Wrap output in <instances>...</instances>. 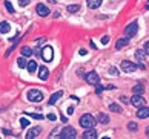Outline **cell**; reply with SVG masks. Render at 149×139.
Wrapping results in <instances>:
<instances>
[{
	"mask_svg": "<svg viewBox=\"0 0 149 139\" xmlns=\"http://www.w3.org/2000/svg\"><path fill=\"white\" fill-rule=\"evenodd\" d=\"M95 124H97V119L94 118L92 115H89V113H85V115L80 118V125L85 127V129H92Z\"/></svg>",
	"mask_w": 149,
	"mask_h": 139,
	"instance_id": "obj_1",
	"label": "cell"
},
{
	"mask_svg": "<svg viewBox=\"0 0 149 139\" xmlns=\"http://www.w3.org/2000/svg\"><path fill=\"white\" fill-rule=\"evenodd\" d=\"M28 99L32 103H40L43 98H45V95L42 93V90H37V89H31V90L28 92Z\"/></svg>",
	"mask_w": 149,
	"mask_h": 139,
	"instance_id": "obj_2",
	"label": "cell"
},
{
	"mask_svg": "<svg viewBox=\"0 0 149 139\" xmlns=\"http://www.w3.org/2000/svg\"><path fill=\"white\" fill-rule=\"evenodd\" d=\"M121 70L126 72V74H131V72H135L137 69L140 67V66H137L135 63H132V61H128V60H125V61H121Z\"/></svg>",
	"mask_w": 149,
	"mask_h": 139,
	"instance_id": "obj_3",
	"label": "cell"
},
{
	"mask_svg": "<svg viewBox=\"0 0 149 139\" xmlns=\"http://www.w3.org/2000/svg\"><path fill=\"white\" fill-rule=\"evenodd\" d=\"M131 104L134 105V107L140 109V107H145V105H146V99L143 98L141 95H139V93H135V95L131 98Z\"/></svg>",
	"mask_w": 149,
	"mask_h": 139,
	"instance_id": "obj_4",
	"label": "cell"
},
{
	"mask_svg": "<svg viewBox=\"0 0 149 139\" xmlns=\"http://www.w3.org/2000/svg\"><path fill=\"white\" fill-rule=\"evenodd\" d=\"M75 136H77V131L74 127H66V129L60 131V138H63V139H72Z\"/></svg>",
	"mask_w": 149,
	"mask_h": 139,
	"instance_id": "obj_5",
	"label": "cell"
},
{
	"mask_svg": "<svg viewBox=\"0 0 149 139\" xmlns=\"http://www.w3.org/2000/svg\"><path fill=\"white\" fill-rule=\"evenodd\" d=\"M137 29H139V25H137V21H132L131 25L126 26V29H125V35L131 38V37H134L137 34Z\"/></svg>",
	"mask_w": 149,
	"mask_h": 139,
	"instance_id": "obj_6",
	"label": "cell"
},
{
	"mask_svg": "<svg viewBox=\"0 0 149 139\" xmlns=\"http://www.w3.org/2000/svg\"><path fill=\"white\" fill-rule=\"evenodd\" d=\"M85 80H86V83H89V84H92V86H97L98 81H100L97 72H94V70L92 72H88V74L85 75Z\"/></svg>",
	"mask_w": 149,
	"mask_h": 139,
	"instance_id": "obj_7",
	"label": "cell"
},
{
	"mask_svg": "<svg viewBox=\"0 0 149 139\" xmlns=\"http://www.w3.org/2000/svg\"><path fill=\"white\" fill-rule=\"evenodd\" d=\"M42 57L45 61H51L52 57H54V51H52V47L51 46H45L42 49Z\"/></svg>",
	"mask_w": 149,
	"mask_h": 139,
	"instance_id": "obj_8",
	"label": "cell"
},
{
	"mask_svg": "<svg viewBox=\"0 0 149 139\" xmlns=\"http://www.w3.org/2000/svg\"><path fill=\"white\" fill-rule=\"evenodd\" d=\"M36 9H37V14L42 15V17H46V15H49V9H48L46 5H43V3H38Z\"/></svg>",
	"mask_w": 149,
	"mask_h": 139,
	"instance_id": "obj_9",
	"label": "cell"
},
{
	"mask_svg": "<svg viewBox=\"0 0 149 139\" xmlns=\"http://www.w3.org/2000/svg\"><path fill=\"white\" fill-rule=\"evenodd\" d=\"M149 116V107H140L139 110H137V118H140V119H145Z\"/></svg>",
	"mask_w": 149,
	"mask_h": 139,
	"instance_id": "obj_10",
	"label": "cell"
},
{
	"mask_svg": "<svg viewBox=\"0 0 149 139\" xmlns=\"http://www.w3.org/2000/svg\"><path fill=\"white\" fill-rule=\"evenodd\" d=\"M49 76V72H48V67H45V66H42V67H38V78H40L42 81L48 80Z\"/></svg>",
	"mask_w": 149,
	"mask_h": 139,
	"instance_id": "obj_11",
	"label": "cell"
},
{
	"mask_svg": "<svg viewBox=\"0 0 149 139\" xmlns=\"http://www.w3.org/2000/svg\"><path fill=\"white\" fill-rule=\"evenodd\" d=\"M62 95H63V92L62 90H58V92H56L54 95L49 98V101H48V105H54L57 101H58V98H62Z\"/></svg>",
	"mask_w": 149,
	"mask_h": 139,
	"instance_id": "obj_12",
	"label": "cell"
},
{
	"mask_svg": "<svg viewBox=\"0 0 149 139\" xmlns=\"http://www.w3.org/2000/svg\"><path fill=\"white\" fill-rule=\"evenodd\" d=\"M40 131H42L40 127H34V129H31L28 133H26V138H28V139H31V138H36L37 135H40Z\"/></svg>",
	"mask_w": 149,
	"mask_h": 139,
	"instance_id": "obj_13",
	"label": "cell"
},
{
	"mask_svg": "<svg viewBox=\"0 0 149 139\" xmlns=\"http://www.w3.org/2000/svg\"><path fill=\"white\" fill-rule=\"evenodd\" d=\"M83 138H85V139H94V138H97V131L94 130V127H92V129H89V130H86V131L83 133Z\"/></svg>",
	"mask_w": 149,
	"mask_h": 139,
	"instance_id": "obj_14",
	"label": "cell"
},
{
	"mask_svg": "<svg viewBox=\"0 0 149 139\" xmlns=\"http://www.w3.org/2000/svg\"><path fill=\"white\" fill-rule=\"evenodd\" d=\"M86 5L91 9H95V8H98L102 5V0H86Z\"/></svg>",
	"mask_w": 149,
	"mask_h": 139,
	"instance_id": "obj_15",
	"label": "cell"
},
{
	"mask_svg": "<svg viewBox=\"0 0 149 139\" xmlns=\"http://www.w3.org/2000/svg\"><path fill=\"white\" fill-rule=\"evenodd\" d=\"M26 69L29 70V74H34V72H36V69H37V63H36L34 60L28 61V66H26Z\"/></svg>",
	"mask_w": 149,
	"mask_h": 139,
	"instance_id": "obj_16",
	"label": "cell"
},
{
	"mask_svg": "<svg viewBox=\"0 0 149 139\" xmlns=\"http://www.w3.org/2000/svg\"><path fill=\"white\" fill-rule=\"evenodd\" d=\"M126 44H128V37H126V38H121V40H118L117 44H115V49H117V51H118V49H123Z\"/></svg>",
	"mask_w": 149,
	"mask_h": 139,
	"instance_id": "obj_17",
	"label": "cell"
},
{
	"mask_svg": "<svg viewBox=\"0 0 149 139\" xmlns=\"http://www.w3.org/2000/svg\"><path fill=\"white\" fill-rule=\"evenodd\" d=\"M100 124H108L109 122V116L104 115V113H98V119H97Z\"/></svg>",
	"mask_w": 149,
	"mask_h": 139,
	"instance_id": "obj_18",
	"label": "cell"
},
{
	"mask_svg": "<svg viewBox=\"0 0 149 139\" xmlns=\"http://www.w3.org/2000/svg\"><path fill=\"white\" fill-rule=\"evenodd\" d=\"M9 23H6V21H2V23H0V32H2V34H6V32H9Z\"/></svg>",
	"mask_w": 149,
	"mask_h": 139,
	"instance_id": "obj_19",
	"label": "cell"
},
{
	"mask_svg": "<svg viewBox=\"0 0 149 139\" xmlns=\"http://www.w3.org/2000/svg\"><path fill=\"white\" fill-rule=\"evenodd\" d=\"M22 55H23V57H31V55H32V49L28 47V46H23V47H22Z\"/></svg>",
	"mask_w": 149,
	"mask_h": 139,
	"instance_id": "obj_20",
	"label": "cell"
},
{
	"mask_svg": "<svg viewBox=\"0 0 149 139\" xmlns=\"http://www.w3.org/2000/svg\"><path fill=\"white\" fill-rule=\"evenodd\" d=\"M109 110H112V112H115V113H121V107L118 104H115V103L109 104Z\"/></svg>",
	"mask_w": 149,
	"mask_h": 139,
	"instance_id": "obj_21",
	"label": "cell"
},
{
	"mask_svg": "<svg viewBox=\"0 0 149 139\" xmlns=\"http://www.w3.org/2000/svg\"><path fill=\"white\" fill-rule=\"evenodd\" d=\"M132 92H134V93H139V95H141V93L145 92V87H143L141 84H137V86L132 87Z\"/></svg>",
	"mask_w": 149,
	"mask_h": 139,
	"instance_id": "obj_22",
	"label": "cell"
},
{
	"mask_svg": "<svg viewBox=\"0 0 149 139\" xmlns=\"http://www.w3.org/2000/svg\"><path fill=\"white\" fill-rule=\"evenodd\" d=\"M146 52H145V49H137L135 51V57H137V60H143L145 57H143V55H145Z\"/></svg>",
	"mask_w": 149,
	"mask_h": 139,
	"instance_id": "obj_23",
	"label": "cell"
},
{
	"mask_svg": "<svg viewBox=\"0 0 149 139\" xmlns=\"http://www.w3.org/2000/svg\"><path fill=\"white\" fill-rule=\"evenodd\" d=\"M17 64H19V67H22V69H25L26 66H28V63H26V60H25L23 57H20V58L17 60Z\"/></svg>",
	"mask_w": 149,
	"mask_h": 139,
	"instance_id": "obj_24",
	"label": "cell"
},
{
	"mask_svg": "<svg viewBox=\"0 0 149 139\" xmlns=\"http://www.w3.org/2000/svg\"><path fill=\"white\" fill-rule=\"evenodd\" d=\"M79 9H80V5H69V6H68L69 12H77Z\"/></svg>",
	"mask_w": 149,
	"mask_h": 139,
	"instance_id": "obj_25",
	"label": "cell"
},
{
	"mask_svg": "<svg viewBox=\"0 0 149 139\" xmlns=\"http://www.w3.org/2000/svg\"><path fill=\"white\" fill-rule=\"evenodd\" d=\"M5 6H6V11L9 14H14V8H13V5H11L9 2H5Z\"/></svg>",
	"mask_w": 149,
	"mask_h": 139,
	"instance_id": "obj_26",
	"label": "cell"
},
{
	"mask_svg": "<svg viewBox=\"0 0 149 139\" xmlns=\"http://www.w3.org/2000/svg\"><path fill=\"white\" fill-rule=\"evenodd\" d=\"M20 125L25 129V127H28V125H29V121L26 119V118H22V119H20Z\"/></svg>",
	"mask_w": 149,
	"mask_h": 139,
	"instance_id": "obj_27",
	"label": "cell"
},
{
	"mask_svg": "<svg viewBox=\"0 0 149 139\" xmlns=\"http://www.w3.org/2000/svg\"><path fill=\"white\" fill-rule=\"evenodd\" d=\"M128 129H129L131 131H137V124H135V122H129V124H128Z\"/></svg>",
	"mask_w": 149,
	"mask_h": 139,
	"instance_id": "obj_28",
	"label": "cell"
},
{
	"mask_svg": "<svg viewBox=\"0 0 149 139\" xmlns=\"http://www.w3.org/2000/svg\"><path fill=\"white\" fill-rule=\"evenodd\" d=\"M28 115H29V118H34V119H43V116L38 113H28Z\"/></svg>",
	"mask_w": 149,
	"mask_h": 139,
	"instance_id": "obj_29",
	"label": "cell"
},
{
	"mask_svg": "<svg viewBox=\"0 0 149 139\" xmlns=\"http://www.w3.org/2000/svg\"><path fill=\"white\" fill-rule=\"evenodd\" d=\"M19 5L20 6H26V5H29V0H19Z\"/></svg>",
	"mask_w": 149,
	"mask_h": 139,
	"instance_id": "obj_30",
	"label": "cell"
},
{
	"mask_svg": "<svg viewBox=\"0 0 149 139\" xmlns=\"http://www.w3.org/2000/svg\"><path fill=\"white\" fill-rule=\"evenodd\" d=\"M46 118H48L49 121H56V118H57V116H56V115H54V113H49V115L46 116Z\"/></svg>",
	"mask_w": 149,
	"mask_h": 139,
	"instance_id": "obj_31",
	"label": "cell"
},
{
	"mask_svg": "<svg viewBox=\"0 0 149 139\" xmlns=\"http://www.w3.org/2000/svg\"><path fill=\"white\" fill-rule=\"evenodd\" d=\"M109 74H111V75H118V70L115 69V67H111V70H109Z\"/></svg>",
	"mask_w": 149,
	"mask_h": 139,
	"instance_id": "obj_32",
	"label": "cell"
},
{
	"mask_svg": "<svg viewBox=\"0 0 149 139\" xmlns=\"http://www.w3.org/2000/svg\"><path fill=\"white\" fill-rule=\"evenodd\" d=\"M145 52H146V55H149V41L145 43Z\"/></svg>",
	"mask_w": 149,
	"mask_h": 139,
	"instance_id": "obj_33",
	"label": "cell"
},
{
	"mask_svg": "<svg viewBox=\"0 0 149 139\" xmlns=\"http://www.w3.org/2000/svg\"><path fill=\"white\" fill-rule=\"evenodd\" d=\"M109 41V37L106 35V37H102V44H106Z\"/></svg>",
	"mask_w": 149,
	"mask_h": 139,
	"instance_id": "obj_34",
	"label": "cell"
},
{
	"mask_svg": "<svg viewBox=\"0 0 149 139\" xmlns=\"http://www.w3.org/2000/svg\"><path fill=\"white\" fill-rule=\"evenodd\" d=\"M103 89H104L103 86H100V84H97V93H100V92L103 90Z\"/></svg>",
	"mask_w": 149,
	"mask_h": 139,
	"instance_id": "obj_35",
	"label": "cell"
},
{
	"mask_svg": "<svg viewBox=\"0 0 149 139\" xmlns=\"http://www.w3.org/2000/svg\"><path fill=\"white\" fill-rule=\"evenodd\" d=\"M72 113H74V109L69 107V109H68V115H72Z\"/></svg>",
	"mask_w": 149,
	"mask_h": 139,
	"instance_id": "obj_36",
	"label": "cell"
},
{
	"mask_svg": "<svg viewBox=\"0 0 149 139\" xmlns=\"http://www.w3.org/2000/svg\"><path fill=\"white\" fill-rule=\"evenodd\" d=\"M146 136L149 138V127H146Z\"/></svg>",
	"mask_w": 149,
	"mask_h": 139,
	"instance_id": "obj_37",
	"label": "cell"
},
{
	"mask_svg": "<svg viewBox=\"0 0 149 139\" xmlns=\"http://www.w3.org/2000/svg\"><path fill=\"white\" fill-rule=\"evenodd\" d=\"M48 2H49V3H56L57 0H48Z\"/></svg>",
	"mask_w": 149,
	"mask_h": 139,
	"instance_id": "obj_38",
	"label": "cell"
},
{
	"mask_svg": "<svg viewBox=\"0 0 149 139\" xmlns=\"http://www.w3.org/2000/svg\"><path fill=\"white\" fill-rule=\"evenodd\" d=\"M146 6H148V9H149V2H148V5H146Z\"/></svg>",
	"mask_w": 149,
	"mask_h": 139,
	"instance_id": "obj_39",
	"label": "cell"
}]
</instances>
